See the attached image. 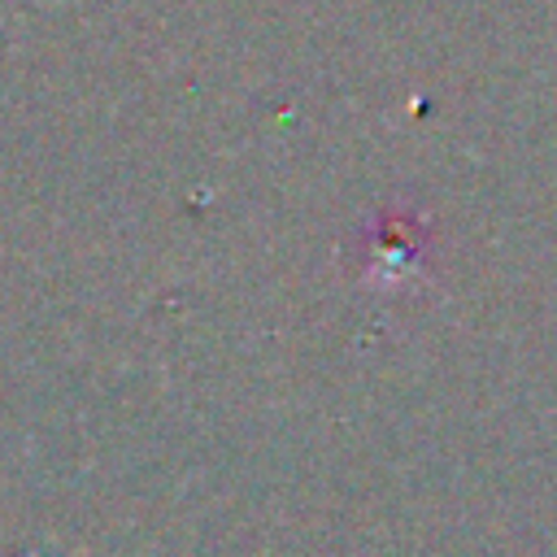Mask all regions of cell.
Instances as JSON below:
<instances>
[{"mask_svg":"<svg viewBox=\"0 0 557 557\" xmlns=\"http://www.w3.org/2000/svg\"><path fill=\"white\" fill-rule=\"evenodd\" d=\"M431 265V231L422 213L383 209L361 235H357V270L366 287L396 292L426 278Z\"/></svg>","mask_w":557,"mask_h":557,"instance_id":"6da1fadb","label":"cell"}]
</instances>
